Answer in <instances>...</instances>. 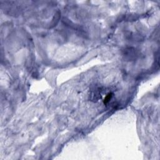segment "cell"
<instances>
[{
	"mask_svg": "<svg viewBox=\"0 0 160 160\" xmlns=\"http://www.w3.org/2000/svg\"><path fill=\"white\" fill-rule=\"evenodd\" d=\"M103 92H104V89L101 87L95 86L90 91L89 99L92 101L97 102L101 98Z\"/></svg>",
	"mask_w": 160,
	"mask_h": 160,
	"instance_id": "obj_1",
	"label": "cell"
},
{
	"mask_svg": "<svg viewBox=\"0 0 160 160\" xmlns=\"http://www.w3.org/2000/svg\"><path fill=\"white\" fill-rule=\"evenodd\" d=\"M113 97H114V93L113 92H108L106 95V96H105V98L103 100V103L104 104V105H106V106L108 105L110 103V102L111 101V100L113 99Z\"/></svg>",
	"mask_w": 160,
	"mask_h": 160,
	"instance_id": "obj_2",
	"label": "cell"
}]
</instances>
